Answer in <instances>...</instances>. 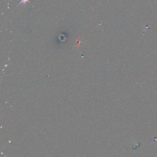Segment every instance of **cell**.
I'll use <instances>...</instances> for the list:
<instances>
[{"mask_svg":"<svg viewBox=\"0 0 157 157\" xmlns=\"http://www.w3.org/2000/svg\"><path fill=\"white\" fill-rule=\"evenodd\" d=\"M29 0H21V1L19 3V4H18V6L20 5V4H26V2H29Z\"/></svg>","mask_w":157,"mask_h":157,"instance_id":"cell-1","label":"cell"}]
</instances>
